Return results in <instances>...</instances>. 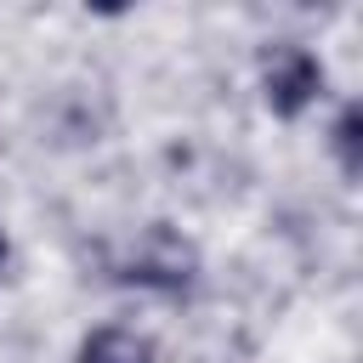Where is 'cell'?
I'll return each instance as SVG.
<instances>
[{
	"instance_id": "1",
	"label": "cell",
	"mask_w": 363,
	"mask_h": 363,
	"mask_svg": "<svg viewBox=\"0 0 363 363\" xmlns=\"http://www.w3.org/2000/svg\"><path fill=\"white\" fill-rule=\"evenodd\" d=\"M261 85H267V108L284 113V119H295V113L323 91V68H318V57H312L306 45H272Z\"/></svg>"
},
{
	"instance_id": "5",
	"label": "cell",
	"mask_w": 363,
	"mask_h": 363,
	"mask_svg": "<svg viewBox=\"0 0 363 363\" xmlns=\"http://www.w3.org/2000/svg\"><path fill=\"white\" fill-rule=\"evenodd\" d=\"M6 255H11V244H6V233H0V267H6Z\"/></svg>"
},
{
	"instance_id": "3",
	"label": "cell",
	"mask_w": 363,
	"mask_h": 363,
	"mask_svg": "<svg viewBox=\"0 0 363 363\" xmlns=\"http://www.w3.org/2000/svg\"><path fill=\"white\" fill-rule=\"evenodd\" d=\"M79 363H153V352L130 329H96V335H85Z\"/></svg>"
},
{
	"instance_id": "2",
	"label": "cell",
	"mask_w": 363,
	"mask_h": 363,
	"mask_svg": "<svg viewBox=\"0 0 363 363\" xmlns=\"http://www.w3.org/2000/svg\"><path fill=\"white\" fill-rule=\"evenodd\" d=\"M153 250H159V255H136L125 278H130V284H153V289H187L193 255H187L182 244H170L164 233H153Z\"/></svg>"
},
{
	"instance_id": "4",
	"label": "cell",
	"mask_w": 363,
	"mask_h": 363,
	"mask_svg": "<svg viewBox=\"0 0 363 363\" xmlns=\"http://www.w3.org/2000/svg\"><path fill=\"white\" fill-rule=\"evenodd\" d=\"M335 153H340V170L357 176L363 170V108H346L340 125H335Z\"/></svg>"
}]
</instances>
